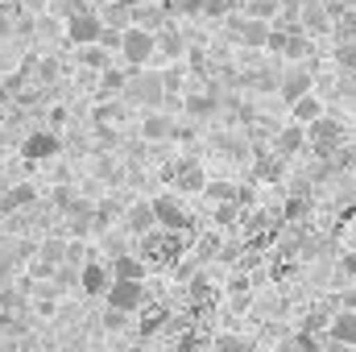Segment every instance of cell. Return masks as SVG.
<instances>
[{
  "label": "cell",
  "mask_w": 356,
  "mask_h": 352,
  "mask_svg": "<svg viewBox=\"0 0 356 352\" xmlns=\"http://www.w3.org/2000/svg\"><path fill=\"white\" fill-rule=\"evenodd\" d=\"M154 54H158V33L154 29H145V25H124V33H120V50H116V58L124 63V67H149L154 63Z\"/></svg>",
  "instance_id": "1"
},
{
  "label": "cell",
  "mask_w": 356,
  "mask_h": 352,
  "mask_svg": "<svg viewBox=\"0 0 356 352\" xmlns=\"http://www.w3.org/2000/svg\"><path fill=\"white\" fill-rule=\"evenodd\" d=\"M166 79H162V71H145V67H137L133 71V79H129V91H124V99L129 104H141V108H162L166 104Z\"/></svg>",
  "instance_id": "2"
},
{
  "label": "cell",
  "mask_w": 356,
  "mask_h": 352,
  "mask_svg": "<svg viewBox=\"0 0 356 352\" xmlns=\"http://www.w3.org/2000/svg\"><path fill=\"white\" fill-rule=\"evenodd\" d=\"M307 141H311V150L319 154V158H332V154H340V141H344V125L336 120V116H315L311 125H307Z\"/></svg>",
  "instance_id": "3"
},
{
  "label": "cell",
  "mask_w": 356,
  "mask_h": 352,
  "mask_svg": "<svg viewBox=\"0 0 356 352\" xmlns=\"http://www.w3.org/2000/svg\"><path fill=\"white\" fill-rule=\"evenodd\" d=\"M145 298H149V286H145V278H112V286H108V294H104V303L108 307H120V311H141L145 307Z\"/></svg>",
  "instance_id": "4"
},
{
  "label": "cell",
  "mask_w": 356,
  "mask_h": 352,
  "mask_svg": "<svg viewBox=\"0 0 356 352\" xmlns=\"http://www.w3.org/2000/svg\"><path fill=\"white\" fill-rule=\"evenodd\" d=\"M67 25H63V33H67V42L71 46H88V42H99V33H104V17H99V8L91 4V8H79V13H71V17H63Z\"/></svg>",
  "instance_id": "5"
},
{
  "label": "cell",
  "mask_w": 356,
  "mask_h": 352,
  "mask_svg": "<svg viewBox=\"0 0 356 352\" xmlns=\"http://www.w3.org/2000/svg\"><path fill=\"white\" fill-rule=\"evenodd\" d=\"M162 178H166L170 186H178V191H195V195H203V186H207V175H203V166L195 162V154L175 158V162L162 170Z\"/></svg>",
  "instance_id": "6"
},
{
  "label": "cell",
  "mask_w": 356,
  "mask_h": 352,
  "mask_svg": "<svg viewBox=\"0 0 356 352\" xmlns=\"http://www.w3.org/2000/svg\"><path fill=\"white\" fill-rule=\"evenodd\" d=\"M178 237L182 232H170V228H149L145 237H137V253L145 257V262H170L178 257Z\"/></svg>",
  "instance_id": "7"
},
{
  "label": "cell",
  "mask_w": 356,
  "mask_h": 352,
  "mask_svg": "<svg viewBox=\"0 0 356 352\" xmlns=\"http://www.w3.org/2000/svg\"><path fill=\"white\" fill-rule=\"evenodd\" d=\"M137 137H141L145 145H166V141H175V116L162 112V108H145L141 120H137Z\"/></svg>",
  "instance_id": "8"
},
{
  "label": "cell",
  "mask_w": 356,
  "mask_h": 352,
  "mask_svg": "<svg viewBox=\"0 0 356 352\" xmlns=\"http://www.w3.org/2000/svg\"><path fill=\"white\" fill-rule=\"evenodd\" d=\"M269 29H273V21H261V17L241 13V17H232V29H228V33H232L241 46H249V50H266Z\"/></svg>",
  "instance_id": "9"
},
{
  "label": "cell",
  "mask_w": 356,
  "mask_h": 352,
  "mask_svg": "<svg viewBox=\"0 0 356 352\" xmlns=\"http://www.w3.org/2000/svg\"><path fill=\"white\" fill-rule=\"evenodd\" d=\"M108 286H112V265H108V262L88 257V262L79 265V290H83L88 298H104V294H108Z\"/></svg>",
  "instance_id": "10"
},
{
  "label": "cell",
  "mask_w": 356,
  "mask_h": 352,
  "mask_svg": "<svg viewBox=\"0 0 356 352\" xmlns=\"http://www.w3.org/2000/svg\"><path fill=\"white\" fill-rule=\"evenodd\" d=\"M58 154H63V137L50 133V129L29 133V137L21 141V158H25V162H50V158H58Z\"/></svg>",
  "instance_id": "11"
},
{
  "label": "cell",
  "mask_w": 356,
  "mask_h": 352,
  "mask_svg": "<svg viewBox=\"0 0 356 352\" xmlns=\"http://www.w3.org/2000/svg\"><path fill=\"white\" fill-rule=\"evenodd\" d=\"M154 211H158V224L170 228V232H191V211L178 195H158L154 199Z\"/></svg>",
  "instance_id": "12"
},
{
  "label": "cell",
  "mask_w": 356,
  "mask_h": 352,
  "mask_svg": "<svg viewBox=\"0 0 356 352\" xmlns=\"http://www.w3.org/2000/svg\"><path fill=\"white\" fill-rule=\"evenodd\" d=\"M120 228L137 241V237H145L149 228H158V211H154V199H137V203H129L124 207V220H120Z\"/></svg>",
  "instance_id": "13"
},
{
  "label": "cell",
  "mask_w": 356,
  "mask_h": 352,
  "mask_svg": "<svg viewBox=\"0 0 356 352\" xmlns=\"http://www.w3.org/2000/svg\"><path fill=\"white\" fill-rule=\"evenodd\" d=\"M91 125L124 129V125H129V99H124V95H99L95 108H91Z\"/></svg>",
  "instance_id": "14"
},
{
  "label": "cell",
  "mask_w": 356,
  "mask_h": 352,
  "mask_svg": "<svg viewBox=\"0 0 356 352\" xmlns=\"http://www.w3.org/2000/svg\"><path fill=\"white\" fill-rule=\"evenodd\" d=\"M33 203H38L33 182H8V186L0 191V216H21V211H29Z\"/></svg>",
  "instance_id": "15"
},
{
  "label": "cell",
  "mask_w": 356,
  "mask_h": 352,
  "mask_svg": "<svg viewBox=\"0 0 356 352\" xmlns=\"http://www.w3.org/2000/svg\"><path fill=\"white\" fill-rule=\"evenodd\" d=\"M307 91H315V75H311L307 67H290V71L277 75V95H282V104H294V99L307 95Z\"/></svg>",
  "instance_id": "16"
},
{
  "label": "cell",
  "mask_w": 356,
  "mask_h": 352,
  "mask_svg": "<svg viewBox=\"0 0 356 352\" xmlns=\"http://www.w3.org/2000/svg\"><path fill=\"white\" fill-rule=\"evenodd\" d=\"M311 141H307V125H298V120H290V125H282L277 133H273V150L282 154V158H294V154H302Z\"/></svg>",
  "instance_id": "17"
},
{
  "label": "cell",
  "mask_w": 356,
  "mask_h": 352,
  "mask_svg": "<svg viewBox=\"0 0 356 352\" xmlns=\"http://www.w3.org/2000/svg\"><path fill=\"white\" fill-rule=\"evenodd\" d=\"M298 25H302L311 38L332 33V13H327V4H323V0H302V8H298Z\"/></svg>",
  "instance_id": "18"
},
{
  "label": "cell",
  "mask_w": 356,
  "mask_h": 352,
  "mask_svg": "<svg viewBox=\"0 0 356 352\" xmlns=\"http://www.w3.org/2000/svg\"><path fill=\"white\" fill-rule=\"evenodd\" d=\"M186 54V38L178 33L175 25H162L158 29V54H154V63H175Z\"/></svg>",
  "instance_id": "19"
},
{
  "label": "cell",
  "mask_w": 356,
  "mask_h": 352,
  "mask_svg": "<svg viewBox=\"0 0 356 352\" xmlns=\"http://www.w3.org/2000/svg\"><path fill=\"white\" fill-rule=\"evenodd\" d=\"M129 79H133V67H124V63H120V67H112V63H108V67H104V71H99V95H124V91H129Z\"/></svg>",
  "instance_id": "20"
},
{
  "label": "cell",
  "mask_w": 356,
  "mask_h": 352,
  "mask_svg": "<svg viewBox=\"0 0 356 352\" xmlns=\"http://www.w3.org/2000/svg\"><path fill=\"white\" fill-rule=\"evenodd\" d=\"M327 336H332L336 344H353V349H356V307H344V311H336V315H332Z\"/></svg>",
  "instance_id": "21"
},
{
  "label": "cell",
  "mask_w": 356,
  "mask_h": 352,
  "mask_svg": "<svg viewBox=\"0 0 356 352\" xmlns=\"http://www.w3.org/2000/svg\"><path fill=\"white\" fill-rule=\"evenodd\" d=\"M327 108H323V99L315 95V91H307V95H298L294 104H290V120H298V125H311L315 116H323Z\"/></svg>",
  "instance_id": "22"
},
{
  "label": "cell",
  "mask_w": 356,
  "mask_h": 352,
  "mask_svg": "<svg viewBox=\"0 0 356 352\" xmlns=\"http://www.w3.org/2000/svg\"><path fill=\"white\" fill-rule=\"evenodd\" d=\"M108 265H112V278H145V257L141 253H129L124 249V253H116Z\"/></svg>",
  "instance_id": "23"
},
{
  "label": "cell",
  "mask_w": 356,
  "mask_h": 352,
  "mask_svg": "<svg viewBox=\"0 0 356 352\" xmlns=\"http://www.w3.org/2000/svg\"><path fill=\"white\" fill-rule=\"evenodd\" d=\"M133 21L137 25H145V29H162V25H170L166 21V8H158V4H149V0H141V4H133Z\"/></svg>",
  "instance_id": "24"
},
{
  "label": "cell",
  "mask_w": 356,
  "mask_h": 352,
  "mask_svg": "<svg viewBox=\"0 0 356 352\" xmlns=\"http://www.w3.org/2000/svg\"><path fill=\"white\" fill-rule=\"evenodd\" d=\"M75 63H79V67H91V71H104V67H108V46H104V42L75 46Z\"/></svg>",
  "instance_id": "25"
},
{
  "label": "cell",
  "mask_w": 356,
  "mask_h": 352,
  "mask_svg": "<svg viewBox=\"0 0 356 352\" xmlns=\"http://www.w3.org/2000/svg\"><path fill=\"white\" fill-rule=\"evenodd\" d=\"M236 191H241V182H228V178H207V186H203V195L211 203H236Z\"/></svg>",
  "instance_id": "26"
},
{
  "label": "cell",
  "mask_w": 356,
  "mask_h": 352,
  "mask_svg": "<svg viewBox=\"0 0 356 352\" xmlns=\"http://www.w3.org/2000/svg\"><path fill=\"white\" fill-rule=\"evenodd\" d=\"M182 108H186V116H195V120H207V116L216 112V95H211V91H199V95L191 91Z\"/></svg>",
  "instance_id": "27"
},
{
  "label": "cell",
  "mask_w": 356,
  "mask_h": 352,
  "mask_svg": "<svg viewBox=\"0 0 356 352\" xmlns=\"http://www.w3.org/2000/svg\"><path fill=\"white\" fill-rule=\"evenodd\" d=\"M241 13L261 17V21H277L282 17V0H241Z\"/></svg>",
  "instance_id": "28"
},
{
  "label": "cell",
  "mask_w": 356,
  "mask_h": 352,
  "mask_svg": "<svg viewBox=\"0 0 356 352\" xmlns=\"http://www.w3.org/2000/svg\"><path fill=\"white\" fill-rule=\"evenodd\" d=\"M162 79H166V91H170V95H178V91H182V83H186V67H182V63H162Z\"/></svg>",
  "instance_id": "29"
},
{
  "label": "cell",
  "mask_w": 356,
  "mask_h": 352,
  "mask_svg": "<svg viewBox=\"0 0 356 352\" xmlns=\"http://www.w3.org/2000/svg\"><path fill=\"white\" fill-rule=\"evenodd\" d=\"M170 13H178V17H203L207 0H170Z\"/></svg>",
  "instance_id": "30"
},
{
  "label": "cell",
  "mask_w": 356,
  "mask_h": 352,
  "mask_svg": "<svg viewBox=\"0 0 356 352\" xmlns=\"http://www.w3.org/2000/svg\"><path fill=\"white\" fill-rule=\"evenodd\" d=\"M336 63L348 67V71H356V38L353 42H336Z\"/></svg>",
  "instance_id": "31"
},
{
  "label": "cell",
  "mask_w": 356,
  "mask_h": 352,
  "mask_svg": "<svg viewBox=\"0 0 356 352\" xmlns=\"http://www.w3.org/2000/svg\"><path fill=\"white\" fill-rule=\"evenodd\" d=\"M302 211H307V199H302V195H298V199H290V203H286V220H298V216H302Z\"/></svg>",
  "instance_id": "32"
},
{
  "label": "cell",
  "mask_w": 356,
  "mask_h": 352,
  "mask_svg": "<svg viewBox=\"0 0 356 352\" xmlns=\"http://www.w3.org/2000/svg\"><path fill=\"white\" fill-rule=\"evenodd\" d=\"M216 344H220V349H249V340H241V336H220Z\"/></svg>",
  "instance_id": "33"
},
{
  "label": "cell",
  "mask_w": 356,
  "mask_h": 352,
  "mask_svg": "<svg viewBox=\"0 0 356 352\" xmlns=\"http://www.w3.org/2000/svg\"><path fill=\"white\" fill-rule=\"evenodd\" d=\"M340 303H344V307H356V286L348 290V294H344V298H340Z\"/></svg>",
  "instance_id": "34"
},
{
  "label": "cell",
  "mask_w": 356,
  "mask_h": 352,
  "mask_svg": "<svg viewBox=\"0 0 356 352\" xmlns=\"http://www.w3.org/2000/svg\"><path fill=\"white\" fill-rule=\"evenodd\" d=\"M4 186H8V182H4V166H0V191H4Z\"/></svg>",
  "instance_id": "35"
},
{
  "label": "cell",
  "mask_w": 356,
  "mask_h": 352,
  "mask_svg": "<svg viewBox=\"0 0 356 352\" xmlns=\"http://www.w3.org/2000/svg\"><path fill=\"white\" fill-rule=\"evenodd\" d=\"M124 4H141V0H124Z\"/></svg>",
  "instance_id": "36"
}]
</instances>
